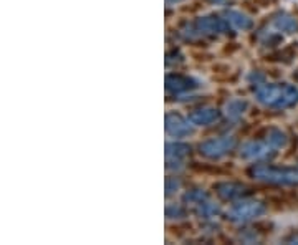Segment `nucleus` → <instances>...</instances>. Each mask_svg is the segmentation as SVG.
I'll list each match as a JSON object with an SVG mask.
<instances>
[{"mask_svg": "<svg viewBox=\"0 0 298 245\" xmlns=\"http://www.w3.org/2000/svg\"><path fill=\"white\" fill-rule=\"evenodd\" d=\"M270 149H273L270 144H262V143H247L242 146L241 149V157L244 159H262L270 154Z\"/></svg>", "mask_w": 298, "mask_h": 245, "instance_id": "6", "label": "nucleus"}, {"mask_svg": "<svg viewBox=\"0 0 298 245\" xmlns=\"http://www.w3.org/2000/svg\"><path fill=\"white\" fill-rule=\"evenodd\" d=\"M188 153V146L184 144H167L166 146V159H167V164L169 167H176L181 166V162H183V157Z\"/></svg>", "mask_w": 298, "mask_h": 245, "instance_id": "8", "label": "nucleus"}, {"mask_svg": "<svg viewBox=\"0 0 298 245\" xmlns=\"http://www.w3.org/2000/svg\"><path fill=\"white\" fill-rule=\"evenodd\" d=\"M225 17H227V22H229L233 28H237V30H247V28L252 27V20H250L247 15L241 14V12L230 10V12H227Z\"/></svg>", "mask_w": 298, "mask_h": 245, "instance_id": "10", "label": "nucleus"}, {"mask_svg": "<svg viewBox=\"0 0 298 245\" xmlns=\"http://www.w3.org/2000/svg\"><path fill=\"white\" fill-rule=\"evenodd\" d=\"M166 214H167V217H171V215H172V214H171V209H167V212H166ZM174 214H177V215H183V211H181L179 207H176V209H174Z\"/></svg>", "mask_w": 298, "mask_h": 245, "instance_id": "18", "label": "nucleus"}, {"mask_svg": "<svg viewBox=\"0 0 298 245\" xmlns=\"http://www.w3.org/2000/svg\"><path fill=\"white\" fill-rule=\"evenodd\" d=\"M267 143L270 144L273 149H280V148H283V146L287 144V138H285V134L282 131L272 130L270 133H268V136H267Z\"/></svg>", "mask_w": 298, "mask_h": 245, "instance_id": "13", "label": "nucleus"}, {"mask_svg": "<svg viewBox=\"0 0 298 245\" xmlns=\"http://www.w3.org/2000/svg\"><path fill=\"white\" fill-rule=\"evenodd\" d=\"M186 201H188L189 204H196V206H199L201 202L206 201V194H204L202 191H194L186 196Z\"/></svg>", "mask_w": 298, "mask_h": 245, "instance_id": "17", "label": "nucleus"}, {"mask_svg": "<svg viewBox=\"0 0 298 245\" xmlns=\"http://www.w3.org/2000/svg\"><path fill=\"white\" fill-rule=\"evenodd\" d=\"M217 111H215L214 108H204V109H199V111H194L191 114V122L192 125H210V122H214L217 119Z\"/></svg>", "mask_w": 298, "mask_h": 245, "instance_id": "9", "label": "nucleus"}, {"mask_svg": "<svg viewBox=\"0 0 298 245\" xmlns=\"http://www.w3.org/2000/svg\"><path fill=\"white\" fill-rule=\"evenodd\" d=\"M166 86H167V90H176V91H181V90H186V88H188L186 81H183V80H176V78H166Z\"/></svg>", "mask_w": 298, "mask_h": 245, "instance_id": "16", "label": "nucleus"}, {"mask_svg": "<svg viewBox=\"0 0 298 245\" xmlns=\"http://www.w3.org/2000/svg\"><path fill=\"white\" fill-rule=\"evenodd\" d=\"M275 27L280 28V30H283V32H295L296 30V22L295 19H291V17H278V19L275 20Z\"/></svg>", "mask_w": 298, "mask_h": 245, "instance_id": "14", "label": "nucleus"}, {"mask_svg": "<svg viewBox=\"0 0 298 245\" xmlns=\"http://www.w3.org/2000/svg\"><path fill=\"white\" fill-rule=\"evenodd\" d=\"M235 146V138L224 136L219 139H210L207 143L201 144V153L207 157H220Z\"/></svg>", "mask_w": 298, "mask_h": 245, "instance_id": "3", "label": "nucleus"}, {"mask_svg": "<svg viewBox=\"0 0 298 245\" xmlns=\"http://www.w3.org/2000/svg\"><path fill=\"white\" fill-rule=\"evenodd\" d=\"M244 194V188L237 184H220L219 186V196L222 199H235Z\"/></svg>", "mask_w": 298, "mask_h": 245, "instance_id": "11", "label": "nucleus"}, {"mask_svg": "<svg viewBox=\"0 0 298 245\" xmlns=\"http://www.w3.org/2000/svg\"><path fill=\"white\" fill-rule=\"evenodd\" d=\"M192 131H194L192 130V125H189V121H186L184 118H181V116L169 114L166 118V133L169 136L184 138V136H189Z\"/></svg>", "mask_w": 298, "mask_h": 245, "instance_id": "5", "label": "nucleus"}, {"mask_svg": "<svg viewBox=\"0 0 298 245\" xmlns=\"http://www.w3.org/2000/svg\"><path fill=\"white\" fill-rule=\"evenodd\" d=\"M265 212V209L262 204L259 202H242V204H237V206H233L227 215L232 219V220H250L254 217H259Z\"/></svg>", "mask_w": 298, "mask_h": 245, "instance_id": "4", "label": "nucleus"}, {"mask_svg": "<svg viewBox=\"0 0 298 245\" xmlns=\"http://www.w3.org/2000/svg\"><path fill=\"white\" fill-rule=\"evenodd\" d=\"M196 28L199 33H220L227 30V23L222 19H215V17H204L199 19L196 23Z\"/></svg>", "mask_w": 298, "mask_h": 245, "instance_id": "7", "label": "nucleus"}, {"mask_svg": "<svg viewBox=\"0 0 298 245\" xmlns=\"http://www.w3.org/2000/svg\"><path fill=\"white\" fill-rule=\"evenodd\" d=\"M245 109H247V103L242 101V100H230L225 104V114L232 119L242 116Z\"/></svg>", "mask_w": 298, "mask_h": 245, "instance_id": "12", "label": "nucleus"}, {"mask_svg": "<svg viewBox=\"0 0 298 245\" xmlns=\"http://www.w3.org/2000/svg\"><path fill=\"white\" fill-rule=\"evenodd\" d=\"M255 96L262 104L272 108H287L298 101V91L293 86H262Z\"/></svg>", "mask_w": 298, "mask_h": 245, "instance_id": "1", "label": "nucleus"}, {"mask_svg": "<svg viewBox=\"0 0 298 245\" xmlns=\"http://www.w3.org/2000/svg\"><path fill=\"white\" fill-rule=\"evenodd\" d=\"M254 176L260 180L277 184H298V171H277V169L259 166L254 169Z\"/></svg>", "mask_w": 298, "mask_h": 245, "instance_id": "2", "label": "nucleus"}, {"mask_svg": "<svg viewBox=\"0 0 298 245\" xmlns=\"http://www.w3.org/2000/svg\"><path fill=\"white\" fill-rule=\"evenodd\" d=\"M219 212V207L212 202H201L199 204V215L202 217H212L214 214Z\"/></svg>", "mask_w": 298, "mask_h": 245, "instance_id": "15", "label": "nucleus"}]
</instances>
